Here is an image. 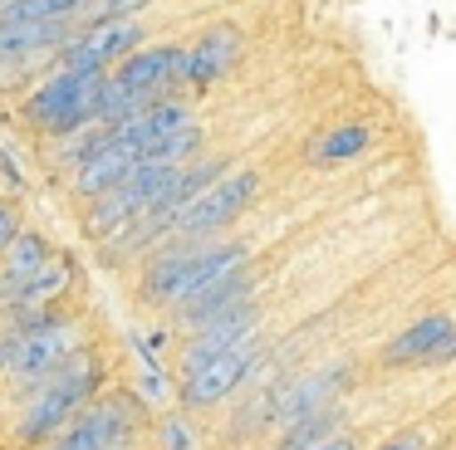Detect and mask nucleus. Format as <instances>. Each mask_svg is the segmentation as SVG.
Masks as SVG:
<instances>
[{
	"instance_id": "nucleus-9",
	"label": "nucleus",
	"mask_w": 456,
	"mask_h": 450,
	"mask_svg": "<svg viewBox=\"0 0 456 450\" xmlns=\"http://www.w3.org/2000/svg\"><path fill=\"white\" fill-rule=\"evenodd\" d=\"M250 367H256V352H246V342L231 348V352H216V358H207L201 367L187 372L182 401H187V406H211V401L231 397V391L250 377Z\"/></svg>"
},
{
	"instance_id": "nucleus-15",
	"label": "nucleus",
	"mask_w": 456,
	"mask_h": 450,
	"mask_svg": "<svg viewBox=\"0 0 456 450\" xmlns=\"http://www.w3.org/2000/svg\"><path fill=\"white\" fill-rule=\"evenodd\" d=\"M368 142H373V133H368V127H358V123L354 127H334V133L314 147V157H319V162H344V157L368 152Z\"/></svg>"
},
{
	"instance_id": "nucleus-16",
	"label": "nucleus",
	"mask_w": 456,
	"mask_h": 450,
	"mask_svg": "<svg viewBox=\"0 0 456 450\" xmlns=\"http://www.w3.org/2000/svg\"><path fill=\"white\" fill-rule=\"evenodd\" d=\"M11 235H15V211L11 205H0V250L11 245Z\"/></svg>"
},
{
	"instance_id": "nucleus-1",
	"label": "nucleus",
	"mask_w": 456,
	"mask_h": 450,
	"mask_svg": "<svg viewBox=\"0 0 456 450\" xmlns=\"http://www.w3.org/2000/svg\"><path fill=\"white\" fill-rule=\"evenodd\" d=\"M109 68H69L60 64L30 98H25V117L45 127L50 137H74L84 123H94V98L103 88Z\"/></svg>"
},
{
	"instance_id": "nucleus-11",
	"label": "nucleus",
	"mask_w": 456,
	"mask_h": 450,
	"mask_svg": "<svg viewBox=\"0 0 456 450\" xmlns=\"http://www.w3.org/2000/svg\"><path fill=\"white\" fill-rule=\"evenodd\" d=\"M256 328H260V313L250 309V303H236V309L207 318L201 323V338L191 342V352H187V372L201 367L207 358H216V352H231V348H240V342H250Z\"/></svg>"
},
{
	"instance_id": "nucleus-2",
	"label": "nucleus",
	"mask_w": 456,
	"mask_h": 450,
	"mask_svg": "<svg viewBox=\"0 0 456 450\" xmlns=\"http://www.w3.org/2000/svg\"><path fill=\"white\" fill-rule=\"evenodd\" d=\"M246 264V245H211V250H182L162 254L142 279V299L152 303H182L191 293H201L211 279H221L226 269Z\"/></svg>"
},
{
	"instance_id": "nucleus-3",
	"label": "nucleus",
	"mask_w": 456,
	"mask_h": 450,
	"mask_svg": "<svg viewBox=\"0 0 456 450\" xmlns=\"http://www.w3.org/2000/svg\"><path fill=\"white\" fill-rule=\"evenodd\" d=\"M74 352H79V333L64 318L45 313V318L25 323V328H11V338H5V367L0 372H11L20 387H30V382H45L54 367H64Z\"/></svg>"
},
{
	"instance_id": "nucleus-7",
	"label": "nucleus",
	"mask_w": 456,
	"mask_h": 450,
	"mask_svg": "<svg viewBox=\"0 0 456 450\" xmlns=\"http://www.w3.org/2000/svg\"><path fill=\"white\" fill-rule=\"evenodd\" d=\"M138 44H142V20H133V15L94 20V25H79L60 44V64H69V68H113Z\"/></svg>"
},
{
	"instance_id": "nucleus-4",
	"label": "nucleus",
	"mask_w": 456,
	"mask_h": 450,
	"mask_svg": "<svg viewBox=\"0 0 456 450\" xmlns=\"http://www.w3.org/2000/svg\"><path fill=\"white\" fill-rule=\"evenodd\" d=\"M177 172H182V166H172V162H138L133 172H123L118 181L109 186V191L94 196L84 230H89L94 240H103V235L123 230V225H128L133 215L148 211V205L158 201V191H162V186H167Z\"/></svg>"
},
{
	"instance_id": "nucleus-19",
	"label": "nucleus",
	"mask_w": 456,
	"mask_h": 450,
	"mask_svg": "<svg viewBox=\"0 0 456 450\" xmlns=\"http://www.w3.org/2000/svg\"><path fill=\"white\" fill-rule=\"evenodd\" d=\"M0 367H5V342H0Z\"/></svg>"
},
{
	"instance_id": "nucleus-13",
	"label": "nucleus",
	"mask_w": 456,
	"mask_h": 450,
	"mask_svg": "<svg viewBox=\"0 0 456 450\" xmlns=\"http://www.w3.org/2000/svg\"><path fill=\"white\" fill-rule=\"evenodd\" d=\"M452 358V318L446 313H432V318L412 323L403 338L387 348V362L403 367V362H446Z\"/></svg>"
},
{
	"instance_id": "nucleus-10",
	"label": "nucleus",
	"mask_w": 456,
	"mask_h": 450,
	"mask_svg": "<svg viewBox=\"0 0 456 450\" xmlns=\"http://www.w3.org/2000/svg\"><path fill=\"white\" fill-rule=\"evenodd\" d=\"M240 54V35L231 25H216L197 39L191 49H182V74H177V88L191 84V88H207L211 78H221L231 68V59Z\"/></svg>"
},
{
	"instance_id": "nucleus-6",
	"label": "nucleus",
	"mask_w": 456,
	"mask_h": 450,
	"mask_svg": "<svg viewBox=\"0 0 456 450\" xmlns=\"http://www.w3.org/2000/svg\"><path fill=\"white\" fill-rule=\"evenodd\" d=\"M260 191V172H236V176H221L216 186H201L197 196H191L187 205L177 211V221H172V230L177 235H207L216 230V225L236 221L240 211L250 205V196Z\"/></svg>"
},
{
	"instance_id": "nucleus-12",
	"label": "nucleus",
	"mask_w": 456,
	"mask_h": 450,
	"mask_svg": "<svg viewBox=\"0 0 456 450\" xmlns=\"http://www.w3.org/2000/svg\"><path fill=\"white\" fill-rule=\"evenodd\" d=\"M74 20H0V59H35L74 35Z\"/></svg>"
},
{
	"instance_id": "nucleus-8",
	"label": "nucleus",
	"mask_w": 456,
	"mask_h": 450,
	"mask_svg": "<svg viewBox=\"0 0 456 450\" xmlns=\"http://www.w3.org/2000/svg\"><path fill=\"white\" fill-rule=\"evenodd\" d=\"M128 440V411L123 401H99V406H79L60 430H54L50 450H118Z\"/></svg>"
},
{
	"instance_id": "nucleus-18",
	"label": "nucleus",
	"mask_w": 456,
	"mask_h": 450,
	"mask_svg": "<svg viewBox=\"0 0 456 450\" xmlns=\"http://www.w3.org/2000/svg\"><path fill=\"white\" fill-rule=\"evenodd\" d=\"M314 450H358V446H354L348 436H329V440H319Z\"/></svg>"
},
{
	"instance_id": "nucleus-20",
	"label": "nucleus",
	"mask_w": 456,
	"mask_h": 450,
	"mask_svg": "<svg viewBox=\"0 0 456 450\" xmlns=\"http://www.w3.org/2000/svg\"><path fill=\"white\" fill-rule=\"evenodd\" d=\"M0 5H5V0H0Z\"/></svg>"
},
{
	"instance_id": "nucleus-14",
	"label": "nucleus",
	"mask_w": 456,
	"mask_h": 450,
	"mask_svg": "<svg viewBox=\"0 0 456 450\" xmlns=\"http://www.w3.org/2000/svg\"><path fill=\"white\" fill-rule=\"evenodd\" d=\"M45 260H50V245L40 240V235H30V230H15L11 235V245H5V269H0V293L11 299L15 289H20L25 279H30L35 269H45Z\"/></svg>"
},
{
	"instance_id": "nucleus-5",
	"label": "nucleus",
	"mask_w": 456,
	"mask_h": 450,
	"mask_svg": "<svg viewBox=\"0 0 456 450\" xmlns=\"http://www.w3.org/2000/svg\"><path fill=\"white\" fill-rule=\"evenodd\" d=\"M94 387H99V367H94L89 358H69L64 367H54L50 377H45V391L35 397L30 416L20 421V440L54 436V430H60L64 421L94 397Z\"/></svg>"
},
{
	"instance_id": "nucleus-17",
	"label": "nucleus",
	"mask_w": 456,
	"mask_h": 450,
	"mask_svg": "<svg viewBox=\"0 0 456 450\" xmlns=\"http://www.w3.org/2000/svg\"><path fill=\"white\" fill-rule=\"evenodd\" d=\"M383 450H427V440L422 436H397V440H387Z\"/></svg>"
}]
</instances>
